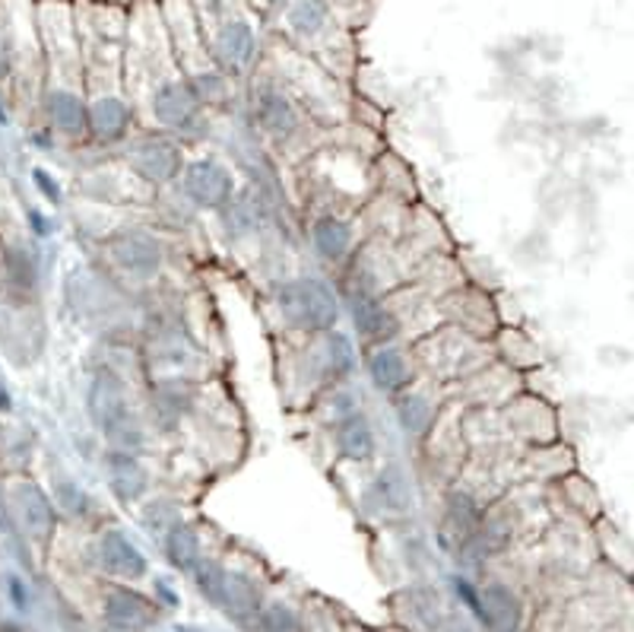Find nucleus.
Instances as JSON below:
<instances>
[{
    "instance_id": "nucleus-1",
    "label": "nucleus",
    "mask_w": 634,
    "mask_h": 632,
    "mask_svg": "<svg viewBox=\"0 0 634 632\" xmlns=\"http://www.w3.org/2000/svg\"><path fill=\"white\" fill-rule=\"evenodd\" d=\"M280 309L292 324L308 328V331H324L336 321V299L321 280L286 283L280 293Z\"/></svg>"
},
{
    "instance_id": "nucleus-2",
    "label": "nucleus",
    "mask_w": 634,
    "mask_h": 632,
    "mask_svg": "<svg viewBox=\"0 0 634 632\" xmlns=\"http://www.w3.org/2000/svg\"><path fill=\"white\" fill-rule=\"evenodd\" d=\"M89 414H92V420L96 426L108 432V436H115V432H121L124 422H127V395H124V381L115 376V372H108L103 369L96 379H92V388H89Z\"/></svg>"
},
{
    "instance_id": "nucleus-3",
    "label": "nucleus",
    "mask_w": 634,
    "mask_h": 632,
    "mask_svg": "<svg viewBox=\"0 0 634 632\" xmlns=\"http://www.w3.org/2000/svg\"><path fill=\"white\" fill-rule=\"evenodd\" d=\"M185 191L187 197L201 207H223L232 197V178L228 172L213 163V159H201V163H191L185 172Z\"/></svg>"
},
{
    "instance_id": "nucleus-4",
    "label": "nucleus",
    "mask_w": 634,
    "mask_h": 632,
    "mask_svg": "<svg viewBox=\"0 0 634 632\" xmlns=\"http://www.w3.org/2000/svg\"><path fill=\"white\" fill-rule=\"evenodd\" d=\"M213 55L223 70L228 74H238L245 70L247 64L254 61L257 55V39H254V29L245 20H228L223 22V29L216 32V42H213Z\"/></svg>"
},
{
    "instance_id": "nucleus-5",
    "label": "nucleus",
    "mask_w": 634,
    "mask_h": 632,
    "mask_svg": "<svg viewBox=\"0 0 634 632\" xmlns=\"http://www.w3.org/2000/svg\"><path fill=\"white\" fill-rule=\"evenodd\" d=\"M201 111V99L187 80H168L153 96V115L168 127H187Z\"/></svg>"
},
{
    "instance_id": "nucleus-6",
    "label": "nucleus",
    "mask_w": 634,
    "mask_h": 632,
    "mask_svg": "<svg viewBox=\"0 0 634 632\" xmlns=\"http://www.w3.org/2000/svg\"><path fill=\"white\" fill-rule=\"evenodd\" d=\"M108 252H111V257L121 264L124 271L140 276L156 274V271H159V261H163L159 245H156L149 235H144V232H121V235H115V239L108 242Z\"/></svg>"
},
{
    "instance_id": "nucleus-7",
    "label": "nucleus",
    "mask_w": 634,
    "mask_h": 632,
    "mask_svg": "<svg viewBox=\"0 0 634 632\" xmlns=\"http://www.w3.org/2000/svg\"><path fill=\"white\" fill-rule=\"evenodd\" d=\"M476 611L482 616L489 632H517L520 630V601L511 589L505 585H489L479 591L476 597Z\"/></svg>"
},
{
    "instance_id": "nucleus-8",
    "label": "nucleus",
    "mask_w": 634,
    "mask_h": 632,
    "mask_svg": "<svg viewBox=\"0 0 634 632\" xmlns=\"http://www.w3.org/2000/svg\"><path fill=\"white\" fill-rule=\"evenodd\" d=\"M17 512H20V522L26 527V534L32 541L45 544L55 531V508L48 503V496L41 493L36 484H22L17 486Z\"/></svg>"
},
{
    "instance_id": "nucleus-9",
    "label": "nucleus",
    "mask_w": 634,
    "mask_h": 632,
    "mask_svg": "<svg viewBox=\"0 0 634 632\" xmlns=\"http://www.w3.org/2000/svg\"><path fill=\"white\" fill-rule=\"evenodd\" d=\"M153 604L146 601L144 594L127 589H115L105 597V620L115 626V630H146L153 623Z\"/></svg>"
},
{
    "instance_id": "nucleus-10",
    "label": "nucleus",
    "mask_w": 634,
    "mask_h": 632,
    "mask_svg": "<svg viewBox=\"0 0 634 632\" xmlns=\"http://www.w3.org/2000/svg\"><path fill=\"white\" fill-rule=\"evenodd\" d=\"M96 556H99V566L118 578H140L146 572L144 553L121 534H105L96 547Z\"/></svg>"
},
{
    "instance_id": "nucleus-11",
    "label": "nucleus",
    "mask_w": 634,
    "mask_h": 632,
    "mask_svg": "<svg viewBox=\"0 0 634 632\" xmlns=\"http://www.w3.org/2000/svg\"><path fill=\"white\" fill-rule=\"evenodd\" d=\"M182 156L178 147L168 140H144L140 147L134 149V169L144 175L146 182H172L178 175Z\"/></svg>"
},
{
    "instance_id": "nucleus-12",
    "label": "nucleus",
    "mask_w": 634,
    "mask_h": 632,
    "mask_svg": "<svg viewBox=\"0 0 634 632\" xmlns=\"http://www.w3.org/2000/svg\"><path fill=\"white\" fill-rule=\"evenodd\" d=\"M108 484H111L115 496H118L121 503H134V499L144 496L146 470L130 451H115V455L108 458Z\"/></svg>"
},
{
    "instance_id": "nucleus-13",
    "label": "nucleus",
    "mask_w": 634,
    "mask_h": 632,
    "mask_svg": "<svg viewBox=\"0 0 634 632\" xmlns=\"http://www.w3.org/2000/svg\"><path fill=\"white\" fill-rule=\"evenodd\" d=\"M216 604L225 607V613L235 616V620H251V616H257V611H261V594H257V589L247 582L245 575H228L225 572Z\"/></svg>"
},
{
    "instance_id": "nucleus-14",
    "label": "nucleus",
    "mask_w": 634,
    "mask_h": 632,
    "mask_svg": "<svg viewBox=\"0 0 634 632\" xmlns=\"http://www.w3.org/2000/svg\"><path fill=\"white\" fill-rule=\"evenodd\" d=\"M48 118L55 121L58 130L70 134V137L82 134L86 125H89L82 99L77 93H70V89H51V93H48Z\"/></svg>"
},
{
    "instance_id": "nucleus-15",
    "label": "nucleus",
    "mask_w": 634,
    "mask_h": 632,
    "mask_svg": "<svg viewBox=\"0 0 634 632\" xmlns=\"http://www.w3.org/2000/svg\"><path fill=\"white\" fill-rule=\"evenodd\" d=\"M86 118H89V127L96 130V137H103V140H118L130 125V111L115 96H105L99 103H92L86 108Z\"/></svg>"
},
{
    "instance_id": "nucleus-16",
    "label": "nucleus",
    "mask_w": 634,
    "mask_h": 632,
    "mask_svg": "<svg viewBox=\"0 0 634 632\" xmlns=\"http://www.w3.org/2000/svg\"><path fill=\"white\" fill-rule=\"evenodd\" d=\"M257 118H261V125H264L270 134H276V137H289V134L299 127L295 108L289 106L286 96H280L276 89H264V93H261V99H257Z\"/></svg>"
},
{
    "instance_id": "nucleus-17",
    "label": "nucleus",
    "mask_w": 634,
    "mask_h": 632,
    "mask_svg": "<svg viewBox=\"0 0 634 632\" xmlns=\"http://www.w3.org/2000/svg\"><path fill=\"white\" fill-rule=\"evenodd\" d=\"M352 321H355V328L371 340L393 338V331H397L393 318H390L371 295H359V299L352 302Z\"/></svg>"
},
{
    "instance_id": "nucleus-18",
    "label": "nucleus",
    "mask_w": 634,
    "mask_h": 632,
    "mask_svg": "<svg viewBox=\"0 0 634 632\" xmlns=\"http://www.w3.org/2000/svg\"><path fill=\"white\" fill-rule=\"evenodd\" d=\"M407 376H410V369H407V359H403L400 350H381V353H374V359H371V379H374V385L381 391L403 388Z\"/></svg>"
},
{
    "instance_id": "nucleus-19",
    "label": "nucleus",
    "mask_w": 634,
    "mask_h": 632,
    "mask_svg": "<svg viewBox=\"0 0 634 632\" xmlns=\"http://www.w3.org/2000/svg\"><path fill=\"white\" fill-rule=\"evenodd\" d=\"M165 553L172 560V566L178 570H194L201 563V541L187 525H175L165 537Z\"/></svg>"
},
{
    "instance_id": "nucleus-20",
    "label": "nucleus",
    "mask_w": 634,
    "mask_h": 632,
    "mask_svg": "<svg viewBox=\"0 0 634 632\" xmlns=\"http://www.w3.org/2000/svg\"><path fill=\"white\" fill-rule=\"evenodd\" d=\"M340 451L352 458V461H365L374 451V436H371V426L362 417H349L340 426Z\"/></svg>"
},
{
    "instance_id": "nucleus-21",
    "label": "nucleus",
    "mask_w": 634,
    "mask_h": 632,
    "mask_svg": "<svg viewBox=\"0 0 634 632\" xmlns=\"http://www.w3.org/2000/svg\"><path fill=\"white\" fill-rule=\"evenodd\" d=\"M349 242H352V232L343 220H336V216H324V220H318V226H314V245H318V252L324 254V257H343L349 252Z\"/></svg>"
},
{
    "instance_id": "nucleus-22",
    "label": "nucleus",
    "mask_w": 634,
    "mask_h": 632,
    "mask_svg": "<svg viewBox=\"0 0 634 632\" xmlns=\"http://www.w3.org/2000/svg\"><path fill=\"white\" fill-rule=\"evenodd\" d=\"M289 26L302 36H314L328 26V3L324 0H292L286 10Z\"/></svg>"
},
{
    "instance_id": "nucleus-23",
    "label": "nucleus",
    "mask_w": 634,
    "mask_h": 632,
    "mask_svg": "<svg viewBox=\"0 0 634 632\" xmlns=\"http://www.w3.org/2000/svg\"><path fill=\"white\" fill-rule=\"evenodd\" d=\"M191 403V388H185L182 381H165L156 388V410L163 422H175Z\"/></svg>"
},
{
    "instance_id": "nucleus-24",
    "label": "nucleus",
    "mask_w": 634,
    "mask_h": 632,
    "mask_svg": "<svg viewBox=\"0 0 634 632\" xmlns=\"http://www.w3.org/2000/svg\"><path fill=\"white\" fill-rule=\"evenodd\" d=\"M374 496H378L381 508H388V512H403L410 506V489H407V480L400 470H388L384 477H378Z\"/></svg>"
},
{
    "instance_id": "nucleus-25",
    "label": "nucleus",
    "mask_w": 634,
    "mask_h": 632,
    "mask_svg": "<svg viewBox=\"0 0 634 632\" xmlns=\"http://www.w3.org/2000/svg\"><path fill=\"white\" fill-rule=\"evenodd\" d=\"M448 522L450 527H453L457 534H464V541H467V534H472V527L479 525V508H476L470 496H460V493L450 496Z\"/></svg>"
},
{
    "instance_id": "nucleus-26",
    "label": "nucleus",
    "mask_w": 634,
    "mask_h": 632,
    "mask_svg": "<svg viewBox=\"0 0 634 632\" xmlns=\"http://www.w3.org/2000/svg\"><path fill=\"white\" fill-rule=\"evenodd\" d=\"M257 630L261 632H302L299 616L283 607V604H270L264 611H257Z\"/></svg>"
},
{
    "instance_id": "nucleus-27",
    "label": "nucleus",
    "mask_w": 634,
    "mask_h": 632,
    "mask_svg": "<svg viewBox=\"0 0 634 632\" xmlns=\"http://www.w3.org/2000/svg\"><path fill=\"white\" fill-rule=\"evenodd\" d=\"M328 357H330V372H333V376L349 372V369H352V359H355L349 338H343V334H330Z\"/></svg>"
},
{
    "instance_id": "nucleus-28",
    "label": "nucleus",
    "mask_w": 634,
    "mask_h": 632,
    "mask_svg": "<svg viewBox=\"0 0 634 632\" xmlns=\"http://www.w3.org/2000/svg\"><path fill=\"white\" fill-rule=\"evenodd\" d=\"M7 274H10V283L22 290H32V283H36V268H32L29 254L22 252L7 254Z\"/></svg>"
},
{
    "instance_id": "nucleus-29",
    "label": "nucleus",
    "mask_w": 634,
    "mask_h": 632,
    "mask_svg": "<svg viewBox=\"0 0 634 632\" xmlns=\"http://www.w3.org/2000/svg\"><path fill=\"white\" fill-rule=\"evenodd\" d=\"M429 417V403L422 401V398H403V401H400V422H403L410 432H422Z\"/></svg>"
},
{
    "instance_id": "nucleus-30",
    "label": "nucleus",
    "mask_w": 634,
    "mask_h": 632,
    "mask_svg": "<svg viewBox=\"0 0 634 632\" xmlns=\"http://www.w3.org/2000/svg\"><path fill=\"white\" fill-rule=\"evenodd\" d=\"M223 575L225 572L216 566V563H206L201 560L197 566H194V578H197V585L204 591L209 601H216L220 597V589H223Z\"/></svg>"
},
{
    "instance_id": "nucleus-31",
    "label": "nucleus",
    "mask_w": 634,
    "mask_h": 632,
    "mask_svg": "<svg viewBox=\"0 0 634 632\" xmlns=\"http://www.w3.org/2000/svg\"><path fill=\"white\" fill-rule=\"evenodd\" d=\"M228 226L235 232H247V230H254L257 226V211L247 204V197L245 201H238L235 207H232V213H228Z\"/></svg>"
},
{
    "instance_id": "nucleus-32",
    "label": "nucleus",
    "mask_w": 634,
    "mask_h": 632,
    "mask_svg": "<svg viewBox=\"0 0 634 632\" xmlns=\"http://www.w3.org/2000/svg\"><path fill=\"white\" fill-rule=\"evenodd\" d=\"M36 182H39V188H41V194L48 197V201H58L61 197V191H58V185H51V178L45 175V172H36Z\"/></svg>"
},
{
    "instance_id": "nucleus-33",
    "label": "nucleus",
    "mask_w": 634,
    "mask_h": 632,
    "mask_svg": "<svg viewBox=\"0 0 634 632\" xmlns=\"http://www.w3.org/2000/svg\"><path fill=\"white\" fill-rule=\"evenodd\" d=\"M61 496H64V503L74 508L77 515H80V512H82V496H74V493H70V484H61Z\"/></svg>"
},
{
    "instance_id": "nucleus-34",
    "label": "nucleus",
    "mask_w": 634,
    "mask_h": 632,
    "mask_svg": "<svg viewBox=\"0 0 634 632\" xmlns=\"http://www.w3.org/2000/svg\"><path fill=\"white\" fill-rule=\"evenodd\" d=\"M7 74V48H3V42H0V77Z\"/></svg>"
},
{
    "instance_id": "nucleus-35",
    "label": "nucleus",
    "mask_w": 634,
    "mask_h": 632,
    "mask_svg": "<svg viewBox=\"0 0 634 632\" xmlns=\"http://www.w3.org/2000/svg\"><path fill=\"white\" fill-rule=\"evenodd\" d=\"M10 407V398H7V391L0 388V410H7Z\"/></svg>"
}]
</instances>
